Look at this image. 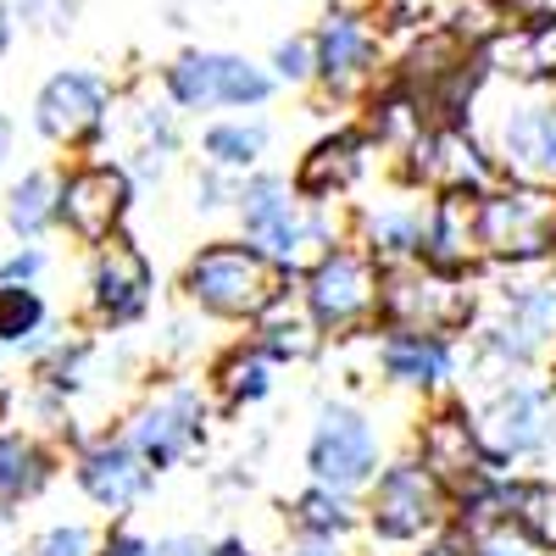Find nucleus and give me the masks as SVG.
Masks as SVG:
<instances>
[{
	"label": "nucleus",
	"mask_w": 556,
	"mask_h": 556,
	"mask_svg": "<svg viewBox=\"0 0 556 556\" xmlns=\"http://www.w3.org/2000/svg\"><path fill=\"white\" fill-rule=\"evenodd\" d=\"M223 390L235 401H256L267 395V356H235L223 367Z\"/></svg>",
	"instance_id": "nucleus-31"
},
{
	"label": "nucleus",
	"mask_w": 556,
	"mask_h": 556,
	"mask_svg": "<svg viewBox=\"0 0 556 556\" xmlns=\"http://www.w3.org/2000/svg\"><path fill=\"white\" fill-rule=\"evenodd\" d=\"M417 173L434 178V184H445V195H468V190H479V184H484L490 167H484V156H479L473 139L434 134V139H424V151H417Z\"/></svg>",
	"instance_id": "nucleus-18"
},
{
	"label": "nucleus",
	"mask_w": 556,
	"mask_h": 556,
	"mask_svg": "<svg viewBox=\"0 0 556 556\" xmlns=\"http://www.w3.org/2000/svg\"><path fill=\"white\" fill-rule=\"evenodd\" d=\"M240 217H245V235H251L256 245H267L278 228L295 217V201H290V190H285L278 178H256L251 190L240 195Z\"/></svg>",
	"instance_id": "nucleus-24"
},
{
	"label": "nucleus",
	"mask_w": 556,
	"mask_h": 556,
	"mask_svg": "<svg viewBox=\"0 0 556 556\" xmlns=\"http://www.w3.org/2000/svg\"><path fill=\"white\" fill-rule=\"evenodd\" d=\"M379 468V434L362 412H323V424L312 434V473L329 484V490H356L367 484Z\"/></svg>",
	"instance_id": "nucleus-5"
},
{
	"label": "nucleus",
	"mask_w": 556,
	"mask_h": 556,
	"mask_svg": "<svg viewBox=\"0 0 556 556\" xmlns=\"http://www.w3.org/2000/svg\"><path fill=\"white\" fill-rule=\"evenodd\" d=\"M556 334V285L545 290H518L506 301V317L495 323L490 334V351L495 356H513V362H529L545 351V340Z\"/></svg>",
	"instance_id": "nucleus-13"
},
{
	"label": "nucleus",
	"mask_w": 556,
	"mask_h": 556,
	"mask_svg": "<svg viewBox=\"0 0 556 556\" xmlns=\"http://www.w3.org/2000/svg\"><path fill=\"white\" fill-rule=\"evenodd\" d=\"M506 56H518L513 73H556V23H540L518 51H506Z\"/></svg>",
	"instance_id": "nucleus-32"
},
{
	"label": "nucleus",
	"mask_w": 556,
	"mask_h": 556,
	"mask_svg": "<svg viewBox=\"0 0 556 556\" xmlns=\"http://www.w3.org/2000/svg\"><path fill=\"white\" fill-rule=\"evenodd\" d=\"M123 206H128V178L117 167H78L56 190V217L78 240H112Z\"/></svg>",
	"instance_id": "nucleus-8"
},
{
	"label": "nucleus",
	"mask_w": 556,
	"mask_h": 556,
	"mask_svg": "<svg viewBox=\"0 0 556 556\" xmlns=\"http://www.w3.org/2000/svg\"><path fill=\"white\" fill-rule=\"evenodd\" d=\"M101 556H162V551H156V545H146L139 534H117V540H112Z\"/></svg>",
	"instance_id": "nucleus-39"
},
{
	"label": "nucleus",
	"mask_w": 556,
	"mask_h": 556,
	"mask_svg": "<svg viewBox=\"0 0 556 556\" xmlns=\"http://www.w3.org/2000/svg\"><path fill=\"white\" fill-rule=\"evenodd\" d=\"M295 518H301L306 534H340V529H351V506H345L340 490L323 484V490H312V495L295 501Z\"/></svg>",
	"instance_id": "nucleus-28"
},
{
	"label": "nucleus",
	"mask_w": 556,
	"mask_h": 556,
	"mask_svg": "<svg viewBox=\"0 0 556 556\" xmlns=\"http://www.w3.org/2000/svg\"><path fill=\"white\" fill-rule=\"evenodd\" d=\"M424 473L434 484H456V490H473L484 473V451L479 434L462 424V417H434L424 429Z\"/></svg>",
	"instance_id": "nucleus-14"
},
{
	"label": "nucleus",
	"mask_w": 556,
	"mask_h": 556,
	"mask_svg": "<svg viewBox=\"0 0 556 556\" xmlns=\"http://www.w3.org/2000/svg\"><path fill=\"white\" fill-rule=\"evenodd\" d=\"M34 273H39V251H23L12 262H0V285H28Z\"/></svg>",
	"instance_id": "nucleus-37"
},
{
	"label": "nucleus",
	"mask_w": 556,
	"mask_h": 556,
	"mask_svg": "<svg viewBox=\"0 0 556 556\" xmlns=\"http://www.w3.org/2000/svg\"><path fill=\"white\" fill-rule=\"evenodd\" d=\"M473 228L479 245H490L495 256H540L556 240V201L540 190H506L479 201Z\"/></svg>",
	"instance_id": "nucleus-4"
},
{
	"label": "nucleus",
	"mask_w": 556,
	"mask_h": 556,
	"mask_svg": "<svg viewBox=\"0 0 556 556\" xmlns=\"http://www.w3.org/2000/svg\"><path fill=\"white\" fill-rule=\"evenodd\" d=\"M424 245L434 251V262H440V267H462V262L473 256L479 228H473L468 195H445V201H440V212L429 217V240H424Z\"/></svg>",
	"instance_id": "nucleus-21"
},
{
	"label": "nucleus",
	"mask_w": 556,
	"mask_h": 556,
	"mask_svg": "<svg viewBox=\"0 0 556 556\" xmlns=\"http://www.w3.org/2000/svg\"><path fill=\"white\" fill-rule=\"evenodd\" d=\"M212 556H251V551H245V545H240V540H228V545H217V551H212Z\"/></svg>",
	"instance_id": "nucleus-44"
},
{
	"label": "nucleus",
	"mask_w": 556,
	"mask_h": 556,
	"mask_svg": "<svg viewBox=\"0 0 556 556\" xmlns=\"http://www.w3.org/2000/svg\"><path fill=\"white\" fill-rule=\"evenodd\" d=\"M17 7H23V17L51 23V28H62V17H67V0H17Z\"/></svg>",
	"instance_id": "nucleus-38"
},
{
	"label": "nucleus",
	"mask_w": 556,
	"mask_h": 556,
	"mask_svg": "<svg viewBox=\"0 0 556 556\" xmlns=\"http://www.w3.org/2000/svg\"><path fill=\"white\" fill-rule=\"evenodd\" d=\"M384 312L401 323V334H451L468 323L473 301L462 285H451L445 273H395L390 285H379Z\"/></svg>",
	"instance_id": "nucleus-3"
},
{
	"label": "nucleus",
	"mask_w": 556,
	"mask_h": 556,
	"mask_svg": "<svg viewBox=\"0 0 556 556\" xmlns=\"http://www.w3.org/2000/svg\"><path fill=\"white\" fill-rule=\"evenodd\" d=\"M384 374L395 384H417V390H429L445 379V351L429 340V334H395L384 345Z\"/></svg>",
	"instance_id": "nucleus-22"
},
{
	"label": "nucleus",
	"mask_w": 556,
	"mask_h": 556,
	"mask_svg": "<svg viewBox=\"0 0 556 556\" xmlns=\"http://www.w3.org/2000/svg\"><path fill=\"white\" fill-rule=\"evenodd\" d=\"M445 513V484H434L424 468H390L374 490V529L384 540H412L434 529Z\"/></svg>",
	"instance_id": "nucleus-7"
},
{
	"label": "nucleus",
	"mask_w": 556,
	"mask_h": 556,
	"mask_svg": "<svg viewBox=\"0 0 556 556\" xmlns=\"http://www.w3.org/2000/svg\"><path fill=\"white\" fill-rule=\"evenodd\" d=\"M146 295H151V262L134 245L112 240L101 251V262H96V312L123 323V317H134L139 306H146Z\"/></svg>",
	"instance_id": "nucleus-15"
},
{
	"label": "nucleus",
	"mask_w": 556,
	"mask_h": 556,
	"mask_svg": "<svg viewBox=\"0 0 556 556\" xmlns=\"http://www.w3.org/2000/svg\"><path fill=\"white\" fill-rule=\"evenodd\" d=\"M312 51H317V67H323V78H329L334 89H356L367 78V67H374V34H367L362 17L340 12V17L323 23Z\"/></svg>",
	"instance_id": "nucleus-17"
},
{
	"label": "nucleus",
	"mask_w": 556,
	"mask_h": 556,
	"mask_svg": "<svg viewBox=\"0 0 556 556\" xmlns=\"http://www.w3.org/2000/svg\"><path fill=\"white\" fill-rule=\"evenodd\" d=\"M285 556H345V545H340L334 534H301Z\"/></svg>",
	"instance_id": "nucleus-36"
},
{
	"label": "nucleus",
	"mask_w": 556,
	"mask_h": 556,
	"mask_svg": "<svg viewBox=\"0 0 556 556\" xmlns=\"http://www.w3.org/2000/svg\"><path fill=\"white\" fill-rule=\"evenodd\" d=\"M34 556H96V534L84 523H62V529H45L34 540Z\"/></svg>",
	"instance_id": "nucleus-33"
},
{
	"label": "nucleus",
	"mask_w": 556,
	"mask_h": 556,
	"mask_svg": "<svg viewBox=\"0 0 556 556\" xmlns=\"http://www.w3.org/2000/svg\"><path fill=\"white\" fill-rule=\"evenodd\" d=\"M501 156L523 178H556V106H529L501 123Z\"/></svg>",
	"instance_id": "nucleus-16"
},
{
	"label": "nucleus",
	"mask_w": 556,
	"mask_h": 556,
	"mask_svg": "<svg viewBox=\"0 0 556 556\" xmlns=\"http://www.w3.org/2000/svg\"><path fill=\"white\" fill-rule=\"evenodd\" d=\"M484 434L501 456H529V451H545L556 445V395L551 390H506L490 417H484Z\"/></svg>",
	"instance_id": "nucleus-9"
},
{
	"label": "nucleus",
	"mask_w": 556,
	"mask_h": 556,
	"mask_svg": "<svg viewBox=\"0 0 556 556\" xmlns=\"http://www.w3.org/2000/svg\"><path fill=\"white\" fill-rule=\"evenodd\" d=\"M195 434H201V395L195 390H167L162 401H151L134 417V451L146 462H156V468L178 462L195 445Z\"/></svg>",
	"instance_id": "nucleus-11"
},
{
	"label": "nucleus",
	"mask_w": 556,
	"mask_h": 556,
	"mask_svg": "<svg viewBox=\"0 0 556 556\" xmlns=\"http://www.w3.org/2000/svg\"><path fill=\"white\" fill-rule=\"evenodd\" d=\"M312 323L323 329H351L367 312L379 306V278H374V262L356 256V251H329L317 267H312Z\"/></svg>",
	"instance_id": "nucleus-6"
},
{
	"label": "nucleus",
	"mask_w": 556,
	"mask_h": 556,
	"mask_svg": "<svg viewBox=\"0 0 556 556\" xmlns=\"http://www.w3.org/2000/svg\"><path fill=\"white\" fill-rule=\"evenodd\" d=\"M513 506H518V518L523 529L556 551V484H529V490H513Z\"/></svg>",
	"instance_id": "nucleus-30"
},
{
	"label": "nucleus",
	"mask_w": 556,
	"mask_h": 556,
	"mask_svg": "<svg viewBox=\"0 0 556 556\" xmlns=\"http://www.w3.org/2000/svg\"><path fill=\"white\" fill-rule=\"evenodd\" d=\"M167 89L178 106H256L273 96V78L240 56H184L167 67Z\"/></svg>",
	"instance_id": "nucleus-2"
},
{
	"label": "nucleus",
	"mask_w": 556,
	"mask_h": 556,
	"mask_svg": "<svg viewBox=\"0 0 556 556\" xmlns=\"http://www.w3.org/2000/svg\"><path fill=\"white\" fill-rule=\"evenodd\" d=\"M7 223H12V235H23V240L45 235V228L56 223V178L51 173L17 178L12 195H7Z\"/></svg>",
	"instance_id": "nucleus-23"
},
{
	"label": "nucleus",
	"mask_w": 556,
	"mask_h": 556,
	"mask_svg": "<svg viewBox=\"0 0 556 556\" xmlns=\"http://www.w3.org/2000/svg\"><path fill=\"white\" fill-rule=\"evenodd\" d=\"M51 479V456L28 434H0V506H17L45 490Z\"/></svg>",
	"instance_id": "nucleus-19"
},
{
	"label": "nucleus",
	"mask_w": 556,
	"mask_h": 556,
	"mask_svg": "<svg viewBox=\"0 0 556 556\" xmlns=\"http://www.w3.org/2000/svg\"><path fill=\"white\" fill-rule=\"evenodd\" d=\"M7 156H12V123L0 117V162H7Z\"/></svg>",
	"instance_id": "nucleus-42"
},
{
	"label": "nucleus",
	"mask_w": 556,
	"mask_h": 556,
	"mask_svg": "<svg viewBox=\"0 0 556 556\" xmlns=\"http://www.w3.org/2000/svg\"><path fill=\"white\" fill-rule=\"evenodd\" d=\"M262 146H267V134L256 123H223V128L206 134V156L217 167H251L262 156Z\"/></svg>",
	"instance_id": "nucleus-27"
},
{
	"label": "nucleus",
	"mask_w": 556,
	"mask_h": 556,
	"mask_svg": "<svg viewBox=\"0 0 556 556\" xmlns=\"http://www.w3.org/2000/svg\"><path fill=\"white\" fill-rule=\"evenodd\" d=\"M523 7V17H534V23H556V0H518Z\"/></svg>",
	"instance_id": "nucleus-40"
},
{
	"label": "nucleus",
	"mask_w": 556,
	"mask_h": 556,
	"mask_svg": "<svg viewBox=\"0 0 556 556\" xmlns=\"http://www.w3.org/2000/svg\"><path fill=\"white\" fill-rule=\"evenodd\" d=\"M278 73H285L290 84H301V78H312V67H317V51H312V45L306 39H290V45H278Z\"/></svg>",
	"instance_id": "nucleus-35"
},
{
	"label": "nucleus",
	"mask_w": 556,
	"mask_h": 556,
	"mask_svg": "<svg viewBox=\"0 0 556 556\" xmlns=\"http://www.w3.org/2000/svg\"><path fill=\"white\" fill-rule=\"evenodd\" d=\"M362 162H367V139H356V134L323 139V146L306 156V167H301V190H306V195L345 190V184L362 173Z\"/></svg>",
	"instance_id": "nucleus-20"
},
{
	"label": "nucleus",
	"mask_w": 556,
	"mask_h": 556,
	"mask_svg": "<svg viewBox=\"0 0 556 556\" xmlns=\"http://www.w3.org/2000/svg\"><path fill=\"white\" fill-rule=\"evenodd\" d=\"M184 290L217 317H262L285 301V267L251 245H212L190 262Z\"/></svg>",
	"instance_id": "nucleus-1"
},
{
	"label": "nucleus",
	"mask_w": 556,
	"mask_h": 556,
	"mask_svg": "<svg viewBox=\"0 0 556 556\" xmlns=\"http://www.w3.org/2000/svg\"><path fill=\"white\" fill-rule=\"evenodd\" d=\"M468 556H540V545L529 540V534H518V529H490L484 540H479V551H468Z\"/></svg>",
	"instance_id": "nucleus-34"
},
{
	"label": "nucleus",
	"mask_w": 556,
	"mask_h": 556,
	"mask_svg": "<svg viewBox=\"0 0 556 556\" xmlns=\"http://www.w3.org/2000/svg\"><path fill=\"white\" fill-rule=\"evenodd\" d=\"M7 45H12V17H7V7H0V56H7Z\"/></svg>",
	"instance_id": "nucleus-43"
},
{
	"label": "nucleus",
	"mask_w": 556,
	"mask_h": 556,
	"mask_svg": "<svg viewBox=\"0 0 556 556\" xmlns=\"http://www.w3.org/2000/svg\"><path fill=\"white\" fill-rule=\"evenodd\" d=\"M34 117H39V128L51 134V139L73 146V139H84V134L101 128V117H106V89H101V78H89V73H56L51 84L39 89Z\"/></svg>",
	"instance_id": "nucleus-10"
},
{
	"label": "nucleus",
	"mask_w": 556,
	"mask_h": 556,
	"mask_svg": "<svg viewBox=\"0 0 556 556\" xmlns=\"http://www.w3.org/2000/svg\"><path fill=\"white\" fill-rule=\"evenodd\" d=\"M262 351L267 356H312L317 351V323L312 317H285V312H278V317H267V329H262Z\"/></svg>",
	"instance_id": "nucleus-29"
},
{
	"label": "nucleus",
	"mask_w": 556,
	"mask_h": 556,
	"mask_svg": "<svg viewBox=\"0 0 556 556\" xmlns=\"http://www.w3.org/2000/svg\"><path fill=\"white\" fill-rule=\"evenodd\" d=\"M45 323V301L28 285H0V345H23L28 334H39Z\"/></svg>",
	"instance_id": "nucleus-26"
},
{
	"label": "nucleus",
	"mask_w": 556,
	"mask_h": 556,
	"mask_svg": "<svg viewBox=\"0 0 556 556\" xmlns=\"http://www.w3.org/2000/svg\"><path fill=\"white\" fill-rule=\"evenodd\" d=\"M367 235H374L379 256H417L424 240H429V217L417 206H384L374 223H367Z\"/></svg>",
	"instance_id": "nucleus-25"
},
{
	"label": "nucleus",
	"mask_w": 556,
	"mask_h": 556,
	"mask_svg": "<svg viewBox=\"0 0 556 556\" xmlns=\"http://www.w3.org/2000/svg\"><path fill=\"white\" fill-rule=\"evenodd\" d=\"M78 484H84L89 495H96L101 506L123 513V506H134L139 495L151 490V462L139 456L134 445H96V451H84Z\"/></svg>",
	"instance_id": "nucleus-12"
},
{
	"label": "nucleus",
	"mask_w": 556,
	"mask_h": 556,
	"mask_svg": "<svg viewBox=\"0 0 556 556\" xmlns=\"http://www.w3.org/2000/svg\"><path fill=\"white\" fill-rule=\"evenodd\" d=\"M424 556H468V545H456V540H440L434 551H424Z\"/></svg>",
	"instance_id": "nucleus-41"
}]
</instances>
